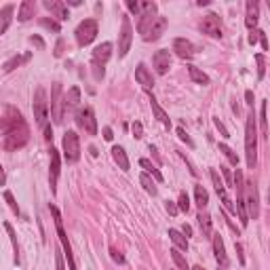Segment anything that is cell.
<instances>
[{
	"instance_id": "cell-14",
	"label": "cell",
	"mask_w": 270,
	"mask_h": 270,
	"mask_svg": "<svg viewBox=\"0 0 270 270\" xmlns=\"http://www.w3.org/2000/svg\"><path fill=\"white\" fill-rule=\"evenodd\" d=\"M51 162H49V184H51V192H57V180H59V171H61V159H59V150H55L51 146L49 150Z\"/></svg>"
},
{
	"instance_id": "cell-40",
	"label": "cell",
	"mask_w": 270,
	"mask_h": 270,
	"mask_svg": "<svg viewBox=\"0 0 270 270\" xmlns=\"http://www.w3.org/2000/svg\"><path fill=\"white\" fill-rule=\"evenodd\" d=\"M255 63H258V78L262 81L264 74H266V59H264V55H262V53L255 55Z\"/></svg>"
},
{
	"instance_id": "cell-42",
	"label": "cell",
	"mask_w": 270,
	"mask_h": 270,
	"mask_svg": "<svg viewBox=\"0 0 270 270\" xmlns=\"http://www.w3.org/2000/svg\"><path fill=\"white\" fill-rule=\"evenodd\" d=\"M40 26L47 27V30H53V32H59V30H61L57 21H53V19H49V17H42V19H40Z\"/></svg>"
},
{
	"instance_id": "cell-18",
	"label": "cell",
	"mask_w": 270,
	"mask_h": 270,
	"mask_svg": "<svg viewBox=\"0 0 270 270\" xmlns=\"http://www.w3.org/2000/svg\"><path fill=\"white\" fill-rule=\"evenodd\" d=\"M173 51H175V55L180 59H192L194 57V53H196V49H194V45L190 40H186V38H175L173 40Z\"/></svg>"
},
{
	"instance_id": "cell-28",
	"label": "cell",
	"mask_w": 270,
	"mask_h": 270,
	"mask_svg": "<svg viewBox=\"0 0 270 270\" xmlns=\"http://www.w3.org/2000/svg\"><path fill=\"white\" fill-rule=\"evenodd\" d=\"M13 11H15V4H6V6H2V11H0V17H2V24H0V34H6V30H9Z\"/></svg>"
},
{
	"instance_id": "cell-62",
	"label": "cell",
	"mask_w": 270,
	"mask_h": 270,
	"mask_svg": "<svg viewBox=\"0 0 270 270\" xmlns=\"http://www.w3.org/2000/svg\"><path fill=\"white\" fill-rule=\"evenodd\" d=\"M192 270H205V268H203V266H194Z\"/></svg>"
},
{
	"instance_id": "cell-48",
	"label": "cell",
	"mask_w": 270,
	"mask_h": 270,
	"mask_svg": "<svg viewBox=\"0 0 270 270\" xmlns=\"http://www.w3.org/2000/svg\"><path fill=\"white\" fill-rule=\"evenodd\" d=\"M234 249H237V253H239V262H241V266H245V253H243V245H241V243H234Z\"/></svg>"
},
{
	"instance_id": "cell-16",
	"label": "cell",
	"mask_w": 270,
	"mask_h": 270,
	"mask_svg": "<svg viewBox=\"0 0 270 270\" xmlns=\"http://www.w3.org/2000/svg\"><path fill=\"white\" fill-rule=\"evenodd\" d=\"M127 9L139 17L156 15V2H148V0H127Z\"/></svg>"
},
{
	"instance_id": "cell-32",
	"label": "cell",
	"mask_w": 270,
	"mask_h": 270,
	"mask_svg": "<svg viewBox=\"0 0 270 270\" xmlns=\"http://www.w3.org/2000/svg\"><path fill=\"white\" fill-rule=\"evenodd\" d=\"M139 167H141V169H146V173H148V175H152L156 182H162V180H165V177H162V173H161L159 169H156L148 159H139Z\"/></svg>"
},
{
	"instance_id": "cell-27",
	"label": "cell",
	"mask_w": 270,
	"mask_h": 270,
	"mask_svg": "<svg viewBox=\"0 0 270 270\" xmlns=\"http://www.w3.org/2000/svg\"><path fill=\"white\" fill-rule=\"evenodd\" d=\"M169 239L173 241V245L180 251H188V239H186V234H184V232L171 228V230H169Z\"/></svg>"
},
{
	"instance_id": "cell-34",
	"label": "cell",
	"mask_w": 270,
	"mask_h": 270,
	"mask_svg": "<svg viewBox=\"0 0 270 270\" xmlns=\"http://www.w3.org/2000/svg\"><path fill=\"white\" fill-rule=\"evenodd\" d=\"M139 182H141V186H144V190H146L148 194L156 196V192H159V190H156V180H152L148 173H141L139 175Z\"/></svg>"
},
{
	"instance_id": "cell-5",
	"label": "cell",
	"mask_w": 270,
	"mask_h": 270,
	"mask_svg": "<svg viewBox=\"0 0 270 270\" xmlns=\"http://www.w3.org/2000/svg\"><path fill=\"white\" fill-rule=\"evenodd\" d=\"M49 209H51L53 217H55V228H57V234H59V243H61V247H63V255H66V260H68V268H70V270H76V262H74V255H72V247H70L68 234H66V230H63L61 213H59V209L55 207V205H51Z\"/></svg>"
},
{
	"instance_id": "cell-59",
	"label": "cell",
	"mask_w": 270,
	"mask_h": 270,
	"mask_svg": "<svg viewBox=\"0 0 270 270\" xmlns=\"http://www.w3.org/2000/svg\"><path fill=\"white\" fill-rule=\"evenodd\" d=\"M57 270H66V264H63V255H57Z\"/></svg>"
},
{
	"instance_id": "cell-15",
	"label": "cell",
	"mask_w": 270,
	"mask_h": 270,
	"mask_svg": "<svg viewBox=\"0 0 270 270\" xmlns=\"http://www.w3.org/2000/svg\"><path fill=\"white\" fill-rule=\"evenodd\" d=\"M201 32L207 34L211 38H222V21L216 13H209V15H205L203 21H201Z\"/></svg>"
},
{
	"instance_id": "cell-29",
	"label": "cell",
	"mask_w": 270,
	"mask_h": 270,
	"mask_svg": "<svg viewBox=\"0 0 270 270\" xmlns=\"http://www.w3.org/2000/svg\"><path fill=\"white\" fill-rule=\"evenodd\" d=\"M198 226H201V230H203V237L205 239H211L213 237V230H211V216L209 213H198Z\"/></svg>"
},
{
	"instance_id": "cell-54",
	"label": "cell",
	"mask_w": 270,
	"mask_h": 270,
	"mask_svg": "<svg viewBox=\"0 0 270 270\" xmlns=\"http://www.w3.org/2000/svg\"><path fill=\"white\" fill-rule=\"evenodd\" d=\"M219 169H222V173H224V177H226V180H228L230 184H232V188H234V182H232V175H230V171H228V167H219Z\"/></svg>"
},
{
	"instance_id": "cell-12",
	"label": "cell",
	"mask_w": 270,
	"mask_h": 270,
	"mask_svg": "<svg viewBox=\"0 0 270 270\" xmlns=\"http://www.w3.org/2000/svg\"><path fill=\"white\" fill-rule=\"evenodd\" d=\"M131 40H133V26L129 17H123V26H120V34H118V57L123 59L127 57L131 49Z\"/></svg>"
},
{
	"instance_id": "cell-53",
	"label": "cell",
	"mask_w": 270,
	"mask_h": 270,
	"mask_svg": "<svg viewBox=\"0 0 270 270\" xmlns=\"http://www.w3.org/2000/svg\"><path fill=\"white\" fill-rule=\"evenodd\" d=\"M104 139H106V141H112V139H114V133H112L110 127H104Z\"/></svg>"
},
{
	"instance_id": "cell-23",
	"label": "cell",
	"mask_w": 270,
	"mask_h": 270,
	"mask_svg": "<svg viewBox=\"0 0 270 270\" xmlns=\"http://www.w3.org/2000/svg\"><path fill=\"white\" fill-rule=\"evenodd\" d=\"M260 21V4L255 2V0H249L247 2V15H245V26L249 27V30L253 32L255 26H258Z\"/></svg>"
},
{
	"instance_id": "cell-13",
	"label": "cell",
	"mask_w": 270,
	"mask_h": 270,
	"mask_svg": "<svg viewBox=\"0 0 270 270\" xmlns=\"http://www.w3.org/2000/svg\"><path fill=\"white\" fill-rule=\"evenodd\" d=\"M209 177H211V182H213V188H216V192H217V196L222 198V205L226 209H228L232 216H237V205H232V201H230V196H228V192H226V186H224V182L219 180V173L216 171V169H211L209 171Z\"/></svg>"
},
{
	"instance_id": "cell-4",
	"label": "cell",
	"mask_w": 270,
	"mask_h": 270,
	"mask_svg": "<svg viewBox=\"0 0 270 270\" xmlns=\"http://www.w3.org/2000/svg\"><path fill=\"white\" fill-rule=\"evenodd\" d=\"M245 175L241 169H237V173H234V190H237V216L241 219V226L249 224V216H247V205H245Z\"/></svg>"
},
{
	"instance_id": "cell-1",
	"label": "cell",
	"mask_w": 270,
	"mask_h": 270,
	"mask_svg": "<svg viewBox=\"0 0 270 270\" xmlns=\"http://www.w3.org/2000/svg\"><path fill=\"white\" fill-rule=\"evenodd\" d=\"M30 139V127L26 125L21 112L15 110L13 106L4 108V116H2V146L4 150H19L24 148Z\"/></svg>"
},
{
	"instance_id": "cell-19",
	"label": "cell",
	"mask_w": 270,
	"mask_h": 270,
	"mask_svg": "<svg viewBox=\"0 0 270 270\" xmlns=\"http://www.w3.org/2000/svg\"><path fill=\"white\" fill-rule=\"evenodd\" d=\"M45 9L51 13L53 17H57L59 21H66V19H70V11H68V6L61 2V0H45Z\"/></svg>"
},
{
	"instance_id": "cell-21",
	"label": "cell",
	"mask_w": 270,
	"mask_h": 270,
	"mask_svg": "<svg viewBox=\"0 0 270 270\" xmlns=\"http://www.w3.org/2000/svg\"><path fill=\"white\" fill-rule=\"evenodd\" d=\"M135 81H137L146 91H150L154 87V76H152L150 70L144 66V63H139V66L135 68Z\"/></svg>"
},
{
	"instance_id": "cell-36",
	"label": "cell",
	"mask_w": 270,
	"mask_h": 270,
	"mask_svg": "<svg viewBox=\"0 0 270 270\" xmlns=\"http://www.w3.org/2000/svg\"><path fill=\"white\" fill-rule=\"evenodd\" d=\"M32 57V55L30 53H26L24 55V57H19V55H15V57H11L9 61H6L4 63V72H11V70H15V68H19V63L21 61H27V59H30Z\"/></svg>"
},
{
	"instance_id": "cell-6",
	"label": "cell",
	"mask_w": 270,
	"mask_h": 270,
	"mask_svg": "<svg viewBox=\"0 0 270 270\" xmlns=\"http://www.w3.org/2000/svg\"><path fill=\"white\" fill-rule=\"evenodd\" d=\"M63 159H66V162H76L78 159H81V139H78L76 131H66L63 133Z\"/></svg>"
},
{
	"instance_id": "cell-45",
	"label": "cell",
	"mask_w": 270,
	"mask_h": 270,
	"mask_svg": "<svg viewBox=\"0 0 270 270\" xmlns=\"http://www.w3.org/2000/svg\"><path fill=\"white\" fill-rule=\"evenodd\" d=\"M91 70H93V78L95 81H102L106 74V66H99V63H91Z\"/></svg>"
},
{
	"instance_id": "cell-7",
	"label": "cell",
	"mask_w": 270,
	"mask_h": 270,
	"mask_svg": "<svg viewBox=\"0 0 270 270\" xmlns=\"http://www.w3.org/2000/svg\"><path fill=\"white\" fill-rule=\"evenodd\" d=\"M74 36H76L78 47L91 45V42L95 40V36H97V21L95 19H82L81 24H78V27H76Z\"/></svg>"
},
{
	"instance_id": "cell-17",
	"label": "cell",
	"mask_w": 270,
	"mask_h": 270,
	"mask_svg": "<svg viewBox=\"0 0 270 270\" xmlns=\"http://www.w3.org/2000/svg\"><path fill=\"white\" fill-rule=\"evenodd\" d=\"M152 63L159 74H167L169 68H171V51L169 49H159L152 57Z\"/></svg>"
},
{
	"instance_id": "cell-33",
	"label": "cell",
	"mask_w": 270,
	"mask_h": 270,
	"mask_svg": "<svg viewBox=\"0 0 270 270\" xmlns=\"http://www.w3.org/2000/svg\"><path fill=\"white\" fill-rule=\"evenodd\" d=\"M78 102H81V89L78 87H72L66 93V110H72L78 106Z\"/></svg>"
},
{
	"instance_id": "cell-55",
	"label": "cell",
	"mask_w": 270,
	"mask_h": 270,
	"mask_svg": "<svg viewBox=\"0 0 270 270\" xmlns=\"http://www.w3.org/2000/svg\"><path fill=\"white\" fill-rule=\"evenodd\" d=\"M260 42H262V49L266 51V49H268V38H266V34L262 32V30H260Z\"/></svg>"
},
{
	"instance_id": "cell-41",
	"label": "cell",
	"mask_w": 270,
	"mask_h": 270,
	"mask_svg": "<svg viewBox=\"0 0 270 270\" xmlns=\"http://www.w3.org/2000/svg\"><path fill=\"white\" fill-rule=\"evenodd\" d=\"M177 209L188 213V209H190V198H188L186 192H180V198H177Z\"/></svg>"
},
{
	"instance_id": "cell-49",
	"label": "cell",
	"mask_w": 270,
	"mask_h": 270,
	"mask_svg": "<svg viewBox=\"0 0 270 270\" xmlns=\"http://www.w3.org/2000/svg\"><path fill=\"white\" fill-rule=\"evenodd\" d=\"M53 55H55V57H61V55H63V38H59V40H57V45H55V51H53Z\"/></svg>"
},
{
	"instance_id": "cell-30",
	"label": "cell",
	"mask_w": 270,
	"mask_h": 270,
	"mask_svg": "<svg viewBox=\"0 0 270 270\" xmlns=\"http://www.w3.org/2000/svg\"><path fill=\"white\" fill-rule=\"evenodd\" d=\"M188 74H190V78L196 82V84H203V87H207L209 84V76L203 72V70H198L196 66H188Z\"/></svg>"
},
{
	"instance_id": "cell-3",
	"label": "cell",
	"mask_w": 270,
	"mask_h": 270,
	"mask_svg": "<svg viewBox=\"0 0 270 270\" xmlns=\"http://www.w3.org/2000/svg\"><path fill=\"white\" fill-rule=\"evenodd\" d=\"M245 154H247V167L253 169L258 161V129H255V114L249 112L245 125Z\"/></svg>"
},
{
	"instance_id": "cell-25",
	"label": "cell",
	"mask_w": 270,
	"mask_h": 270,
	"mask_svg": "<svg viewBox=\"0 0 270 270\" xmlns=\"http://www.w3.org/2000/svg\"><path fill=\"white\" fill-rule=\"evenodd\" d=\"M112 159H114V162L118 165L120 171H129V159H127L125 148H120V146L112 148Z\"/></svg>"
},
{
	"instance_id": "cell-60",
	"label": "cell",
	"mask_w": 270,
	"mask_h": 270,
	"mask_svg": "<svg viewBox=\"0 0 270 270\" xmlns=\"http://www.w3.org/2000/svg\"><path fill=\"white\" fill-rule=\"evenodd\" d=\"M30 40H32V42H36V45H38V47H40V49H42V47H45V42H42V40H40V38H38V36H32V38H30Z\"/></svg>"
},
{
	"instance_id": "cell-63",
	"label": "cell",
	"mask_w": 270,
	"mask_h": 270,
	"mask_svg": "<svg viewBox=\"0 0 270 270\" xmlns=\"http://www.w3.org/2000/svg\"><path fill=\"white\" fill-rule=\"evenodd\" d=\"M268 201H270V192H268Z\"/></svg>"
},
{
	"instance_id": "cell-44",
	"label": "cell",
	"mask_w": 270,
	"mask_h": 270,
	"mask_svg": "<svg viewBox=\"0 0 270 270\" xmlns=\"http://www.w3.org/2000/svg\"><path fill=\"white\" fill-rule=\"evenodd\" d=\"M175 133H177V137H180V139H182V141H184V144H186L188 148H194V141H192V139H190L188 135H186V131H184V127H177V131H175Z\"/></svg>"
},
{
	"instance_id": "cell-39",
	"label": "cell",
	"mask_w": 270,
	"mask_h": 270,
	"mask_svg": "<svg viewBox=\"0 0 270 270\" xmlns=\"http://www.w3.org/2000/svg\"><path fill=\"white\" fill-rule=\"evenodd\" d=\"M260 123H262V135L268 137V120H266V102H262L260 108Z\"/></svg>"
},
{
	"instance_id": "cell-20",
	"label": "cell",
	"mask_w": 270,
	"mask_h": 270,
	"mask_svg": "<svg viewBox=\"0 0 270 270\" xmlns=\"http://www.w3.org/2000/svg\"><path fill=\"white\" fill-rule=\"evenodd\" d=\"M211 245H213V253H216V260L219 266H228V255H226V247H224V241H222V234H213L211 237Z\"/></svg>"
},
{
	"instance_id": "cell-51",
	"label": "cell",
	"mask_w": 270,
	"mask_h": 270,
	"mask_svg": "<svg viewBox=\"0 0 270 270\" xmlns=\"http://www.w3.org/2000/svg\"><path fill=\"white\" fill-rule=\"evenodd\" d=\"M110 253H112V260H114V262H118V264H125V258L116 249H110Z\"/></svg>"
},
{
	"instance_id": "cell-37",
	"label": "cell",
	"mask_w": 270,
	"mask_h": 270,
	"mask_svg": "<svg viewBox=\"0 0 270 270\" xmlns=\"http://www.w3.org/2000/svg\"><path fill=\"white\" fill-rule=\"evenodd\" d=\"M219 152H224V156L230 161V165H234V167L239 165V156H237V152H234L230 146H226V144H219Z\"/></svg>"
},
{
	"instance_id": "cell-9",
	"label": "cell",
	"mask_w": 270,
	"mask_h": 270,
	"mask_svg": "<svg viewBox=\"0 0 270 270\" xmlns=\"http://www.w3.org/2000/svg\"><path fill=\"white\" fill-rule=\"evenodd\" d=\"M32 108H34V118H36V123H38L40 127H49V125H47V118H49V102H47V91L42 89V87H38L36 93H34Z\"/></svg>"
},
{
	"instance_id": "cell-38",
	"label": "cell",
	"mask_w": 270,
	"mask_h": 270,
	"mask_svg": "<svg viewBox=\"0 0 270 270\" xmlns=\"http://www.w3.org/2000/svg\"><path fill=\"white\" fill-rule=\"evenodd\" d=\"M4 228L9 232L11 237V243H13V251H15V264H19V247H17V239H15V230H13V226L9 222H4Z\"/></svg>"
},
{
	"instance_id": "cell-31",
	"label": "cell",
	"mask_w": 270,
	"mask_h": 270,
	"mask_svg": "<svg viewBox=\"0 0 270 270\" xmlns=\"http://www.w3.org/2000/svg\"><path fill=\"white\" fill-rule=\"evenodd\" d=\"M194 201H196L198 207H201V211L207 207V203H209V194H207V190H205L201 184H196V186H194Z\"/></svg>"
},
{
	"instance_id": "cell-46",
	"label": "cell",
	"mask_w": 270,
	"mask_h": 270,
	"mask_svg": "<svg viewBox=\"0 0 270 270\" xmlns=\"http://www.w3.org/2000/svg\"><path fill=\"white\" fill-rule=\"evenodd\" d=\"M213 125H216V127H217V131H219V133H222V137H226V139H228V137H230V133H228V129H226V127H224V123H222V120H219L217 116H213Z\"/></svg>"
},
{
	"instance_id": "cell-57",
	"label": "cell",
	"mask_w": 270,
	"mask_h": 270,
	"mask_svg": "<svg viewBox=\"0 0 270 270\" xmlns=\"http://www.w3.org/2000/svg\"><path fill=\"white\" fill-rule=\"evenodd\" d=\"M245 99L249 106H253V91H245Z\"/></svg>"
},
{
	"instance_id": "cell-43",
	"label": "cell",
	"mask_w": 270,
	"mask_h": 270,
	"mask_svg": "<svg viewBox=\"0 0 270 270\" xmlns=\"http://www.w3.org/2000/svg\"><path fill=\"white\" fill-rule=\"evenodd\" d=\"M131 131H133V137H135V139H141V137H144V125H141L139 120H135V123L131 125Z\"/></svg>"
},
{
	"instance_id": "cell-26",
	"label": "cell",
	"mask_w": 270,
	"mask_h": 270,
	"mask_svg": "<svg viewBox=\"0 0 270 270\" xmlns=\"http://www.w3.org/2000/svg\"><path fill=\"white\" fill-rule=\"evenodd\" d=\"M150 106H152V112H154V116H156V120H159V123H162L169 129V127H171V118H169V114L165 110L161 108L159 106V102H156L154 99V95H150Z\"/></svg>"
},
{
	"instance_id": "cell-10",
	"label": "cell",
	"mask_w": 270,
	"mask_h": 270,
	"mask_svg": "<svg viewBox=\"0 0 270 270\" xmlns=\"http://www.w3.org/2000/svg\"><path fill=\"white\" fill-rule=\"evenodd\" d=\"M245 205H247V216H249V219H258L260 217V194H258L255 182L245 184Z\"/></svg>"
},
{
	"instance_id": "cell-58",
	"label": "cell",
	"mask_w": 270,
	"mask_h": 270,
	"mask_svg": "<svg viewBox=\"0 0 270 270\" xmlns=\"http://www.w3.org/2000/svg\"><path fill=\"white\" fill-rule=\"evenodd\" d=\"M45 137H47V141H51V139H53V131H51V127H45Z\"/></svg>"
},
{
	"instance_id": "cell-47",
	"label": "cell",
	"mask_w": 270,
	"mask_h": 270,
	"mask_svg": "<svg viewBox=\"0 0 270 270\" xmlns=\"http://www.w3.org/2000/svg\"><path fill=\"white\" fill-rule=\"evenodd\" d=\"M4 201H6V203H9V207L13 209V213H19V207H17L15 198H13V194L9 192V190H6V192H4Z\"/></svg>"
},
{
	"instance_id": "cell-35",
	"label": "cell",
	"mask_w": 270,
	"mask_h": 270,
	"mask_svg": "<svg viewBox=\"0 0 270 270\" xmlns=\"http://www.w3.org/2000/svg\"><path fill=\"white\" fill-rule=\"evenodd\" d=\"M169 253H171V260L175 262V266H177V270H192V268H190V266H188V262H186V258H184V255H182V251H180V249H177V247H175V249H171V251H169Z\"/></svg>"
},
{
	"instance_id": "cell-2",
	"label": "cell",
	"mask_w": 270,
	"mask_h": 270,
	"mask_svg": "<svg viewBox=\"0 0 270 270\" xmlns=\"http://www.w3.org/2000/svg\"><path fill=\"white\" fill-rule=\"evenodd\" d=\"M137 30H139L141 38H144L146 42H154V40H159L162 34H165L167 17H162V15H146V17L139 19Z\"/></svg>"
},
{
	"instance_id": "cell-11",
	"label": "cell",
	"mask_w": 270,
	"mask_h": 270,
	"mask_svg": "<svg viewBox=\"0 0 270 270\" xmlns=\"http://www.w3.org/2000/svg\"><path fill=\"white\" fill-rule=\"evenodd\" d=\"M76 125L81 127L84 133L89 135H97V120H95V112L93 108H89V106H84L76 112Z\"/></svg>"
},
{
	"instance_id": "cell-50",
	"label": "cell",
	"mask_w": 270,
	"mask_h": 270,
	"mask_svg": "<svg viewBox=\"0 0 270 270\" xmlns=\"http://www.w3.org/2000/svg\"><path fill=\"white\" fill-rule=\"evenodd\" d=\"M167 211H169V216H177V205L173 203V201H167Z\"/></svg>"
},
{
	"instance_id": "cell-52",
	"label": "cell",
	"mask_w": 270,
	"mask_h": 270,
	"mask_svg": "<svg viewBox=\"0 0 270 270\" xmlns=\"http://www.w3.org/2000/svg\"><path fill=\"white\" fill-rule=\"evenodd\" d=\"M247 40H249V45H255V42L260 40V30H253V32L249 34V38H247Z\"/></svg>"
},
{
	"instance_id": "cell-61",
	"label": "cell",
	"mask_w": 270,
	"mask_h": 270,
	"mask_svg": "<svg viewBox=\"0 0 270 270\" xmlns=\"http://www.w3.org/2000/svg\"><path fill=\"white\" fill-rule=\"evenodd\" d=\"M196 4H198V6H207V4H209V0H198Z\"/></svg>"
},
{
	"instance_id": "cell-8",
	"label": "cell",
	"mask_w": 270,
	"mask_h": 270,
	"mask_svg": "<svg viewBox=\"0 0 270 270\" xmlns=\"http://www.w3.org/2000/svg\"><path fill=\"white\" fill-rule=\"evenodd\" d=\"M63 112H66V97H63L61 82H55L51 91V118L55 125H59L63 120Z\"/></svg>"
},
{
	"instance_id": "cell-22",
	"label": "cell",
	"mask_w": 270,
	"mask_h": 270,
	"mask_svg": "<svg viewBox=\"0 0 270 270\" xmlns=\"http://www.w3.org/2000/svg\"><path fill=\"white\" fill-rule=\"evenodd\" d=\"M110 57H112V42H102L99 47H95V51H93V61H91V63H99V66H106Z\"/></svg>"
},
{
	"instance_id": "cell-56",
	"label": "cell",
	"mask_w": 270,
	"mask_h": 270,
	"mask_svg": "<svg viewBox=\"0 0 270 270\" xmlns=\"http://www.w3.org/2000/svg\"><path fill=\"white\" fill-rule=\"evenodd\" d=\"M182 232H184V234H186V239H188V237H192V226L184 224V226H182Z\"/></svg>"
},
{
	"instance_id": "cell-24",
	"label": "cell",
	"mask_w": 270,
	"mask_h": 270,
	"mask_svg": "<svg viewBox=\"0 0 270 270\" xmlns=\"http://www.w3.org/2000/svg\"><path fill=\"white\" fill-rule=\"evenodd\" d=\"M34 13H36V2H34V0H24L17 9V19L27 21V19L34 17Z\"/></svg>"
}]
</instances>
